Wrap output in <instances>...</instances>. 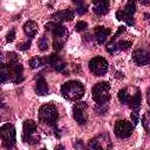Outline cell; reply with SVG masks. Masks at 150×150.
I'll use <instances>...</instances> for the list:
<instances>
[{
    "instance_id": "7c38bea8",
    "label": "cell",
    "mask_w": 150,
    "mask_h": 150,
    "mask_svg": "<svg viewBox=\"0 0 150 150\" xmlns=\"http://www.w3.org/2000/svg\"><path fill=\"white\" fill-rule=\"evenodd\" d=\"M132 60L138 66L150 64V53L144 49H136L132 53Z\"/></svg>"
},
{
    "instance_id": "52a82bcc",
    "label": "cell",
    "mask_w": 150,
    "mask_h": 150,
    "mask_svg": "<svg viewBox=\"0 0 150 150\" xmlns=\"http://www.w3.org/2000/svg\"><path fill=\"white\" fill-rule=\"evenodd\" d=\"M89 70L96 75V76H102L108 71V62L104 57L102 56H95L89 61Z\"/></svg>"
},
{
    "instance_id": "f1b7e54d",
    "label": "cell",
    "mask_w": 150,
    "mask_h": 150,
    "mask_svg": "<svg viewBox=\"0 0 150 150\" xmlns=\"http://www.w3.org/2000/svg\"><path fill=\"white\" fill-rule=\"evenodd\" d=\"M38 45H39V48H40V50H41V52L47 50V49H48V39H47L46 36L40 38V40H39Z\"/></svg>"
},
{
    "instance_id": "8fae6325",
    "label": "cell",
    "mask_w": 150,
    "mask_h": 150,
    "mask_svg": "<svg viewBox=\"0 0 150 150\" xmlns=\"http://www.w3.org/2000/svg\"><path fill=\"white\" fill-rule=\"evenodd\" d=\"M47 63L50 64L55 70L57 71H61L63 74H68V70H67V66L64 63V61L57 55V54H50L47 59H46Z\"/></svg>"
},
{
    "instance_id": "cb8c5ba5",
    "label": "cell",
    "mask_w": 150,
    "mask_h": 150,
    "mask_svg": "<svg viewBox=\"0 0 150 150\" xmlns=\"http://www.w3.org/2000/svg\"><path fill=\"white\" fill-rule=\"evenodd\" d=\"M86 150H103V146L97 139H90L86 146Z\"/></svg>"
},
{
    "instance_id": "d4e9b609",
    "label": "cell",
    "mask_w": 150,
    "mask_h": 150,
    "mask_svg": "<svg viewBox=\"0 0 150 150\" xmlns=\"http://www.w3.org/2000/svg\"><path fill=\"white\" fill-rule=\"evenodd\" d=\"M142 124H143L144 129H145L148 132H150V110H148V111L143 115V117H142Z\"/></svg>"
},
{
    "instance_id": "d6986e66",
    "label": "cell",
    "mask_w": 150,
    "mask_h": 150,
    "mask_svg": "<svg viewBox=\"0 0 150 150\" xmlns=\"http://www.w3.org/2000/svg\"><path fill=\"white\" fill-rule=\"evenodd\" d=\"M116 18H117V20H120V21L127 22L129 26H134V25H135L134 16L130 15V14H128L124 9H118V11L116 12Z\"/></svg>"
},
{
    "instance_id": "484cf974",
    "label": "cell",
    "mask_w": 150,
    "mask_h": 150,
    "mask_svg": "<svg viewBox=\"0 0 150 150\" xmlns=\"http://www.w3.org/2000/svg\"><path fill=\"white\" fill-rule=\"evenodd\" d=\"M64 42H66V40H63V39L54 38V41H53V48H54V50H56V52L61 50L63 48V46H64Z\"/></svg>"
},
{
    "instance_id": "30bf717a",
    "label": "cell",
    "mask_w": 150,
    "mask_h": 150,
    "mask_svg": "<svg viewBox=\"0 0 150 150\" xmlns=\"http://www.w3.org/2000/svg\"><path fill=\"white\" fill-rule=\"evenodd\" d=\"M46 30L50 32L53 34L54 38H57V39H63V40H67L68 38V30L64 26H62L61 23H57V22H47L46 23Z\"/></svg>"
},
{
    "instance_id": "1f68e13d",
    "label": "cell",
    "mask_w": 150,
    "mask_h": 150,
    "mask_svg": "<svg viewBox=\"0 0 150 150\" xmlns=\"http://www.w3.org/2000/svg\"><path fill=\"white\" fill-rule=\"evenodd\" d=\"M130 118H131L132 124H134V125H136V124L139 122V114H138V111H137V110L132 111V112L130 114Z\"/></svg>"
},
{
    "instance_id": "44dd1931",
    "label": "cell",
    "mask_w": 150,
    "mask_h": 150,
    "mask_svg": "<svg viewBox=\"0 0 150 150\" xmlns=\"http://www.w3.org/2000/svg\"><path fill=\"white\" fill-rule=\"evenodd\" d=\"M45 62H47L46 59H42V57H40V56H34V57H32V59L29 60V67H30L32 69L40 68L41 66L45 64Z\"/></svg>"
},
{
    "instance_id": "2e32d148",
    "label": "cell",
    "mask_w": 150,
    "mask_h": 150,
    "mask_svg": "<svg viewBox=\"0 0 150 150\" xmlns=\"http://www.w3.org/2000/svg\"><path fill=\"white\" fill-rule=\"evenodd\" d=\"M35 91L38 95H41V96H45L49 93V88H48V84L45 80V77L42 75H39L36 77V83H35Z\"/></svg>"
},
{
    "instance_id": "ab89813d",
    "label": "cell",
    "mask_w": 150,
    "mask_h": 150,
    "mask_svg": "<svg viewBox=\"0 0 150 150\" xmlns=\"http://www.w3.org/2000/svg\"><path fill=\"white\" fill-rule=\"evenodd\" d=\"M41 150H46V149H41Z\"/></svg>"
},
{
    "instance_id": "603a6c76",
    "label": "cell",
    "mask_w": 150,
    "mask_h": 150,
    "mask_svg": "<svg viewBox=\"0 0 150 150\" xmlns=\"http://www.w3.org/2000/svg\"><path fill=\"white\" fill-rule=\"evenodd\" d=\"M74 4L76 5V13L80 15H83L87 13L88 11V6L84 1H80V0H74Z\"/></svg>"
},
{
    "instance_id": "277c9868",
    "label": "cell",
    "mask_w": 150,
    "mask_h": 150,
    "mask_svg": "<svg viewBox=\"0 0 150 150\" xmlns=\"http://www.w3.org/2000/svg\"><path fill=\"white\" fill-rule=\"evenodd\" d=\"M40 122L47 124L49 127H54L59 118V112L55 105L53 104H43L39 110Z\"/></svg>"
},
{
    "instance_id": "ac0fdd59",
    "label": "cell",
    "mask_w": 150,
    "mask_h": 150,
    "mask_svg": "<svg viewBox=\"0 0 150 150\" xmlns=\"http://www.w3.org/2000/svg\"><path fill=\"white\" fill-rule=\"evenodd\" d=\"M141 103H142V96H141V93L138 89H135V93L132 95H130V100H129V107L134 110H137L139 107H141Z\"/></svg>"
},
{
    "instance_id": "f35d334b",
    "label": "cell",
    "mask_w": 150,
    "mask_h": 150,
    "mask_svg": "<svg viewBox=\"0 0 150 150\" xmlns=\"http://www.w3.org/2000/svg\"><path fill=\"white\" fill-rule=\"evenodd\" d=\"M141 4H142V5H149L150 1H141Z\"/></svg>"
},
{
    "instance_id": "ba28073f",
    "label": "cell",
    "mask_w": 150,
    "mask_h": 150,
    "mask_svg": "<svg viewBox=\"0 0 150 150\" xmlns=\"http://www.w3.org/2000/svg\"><path fill=\"white\" fill-rule=\"evenodd\" d=\"M73 116L79 124H86L88 121V105L83 101H79L73 105Z\"/></svg>"
},
{
    "instance_id": "7402d4cb",
    "label": "cell",
    "mask_w": 150,
    "mask_h": 150,
    "mask_svg": "<svg viewBox=\"0 0 150 150\" xmlns=\"http://www.w3.org/2000/svg\"><path fill=\"white\" fill-rule=\"evenodd\" d=\"M118 100L121 103L123 104H128L129 103V100H130V94H129V90L127 88H123L118 91Z\"/></svg>"
},
{
    "instance_id": "4316f807",
    "label": "cell",
    "mask_w": 150,
    "mask_h": 150,
    "mask_svg": "<svg viewBox=\"0 0 150 150\" xmlns=\"http://www.w3.org/2000/svg\"><path fill=\"white\" fill-rule=\"evenodd\" d=\"M118 50H120V48H118V42L111 40V41L107 45V52H108V53L114 54V53H116V52H118Z\"/></svg>"
},
{
    "instance_id": "ffe728a7",
    "label": "cell",
    "mask_w": 150,
    "mask_h": 150,
    "mask_svg": "<svg viewBox=\"0 0 150 150\" xmlns=\"http://www.w3.org/2000/svg\"><path fill=\"white\" fill-rule=\"evenodd\" d=\"M5 59L7 60V63H8V64L19 62V56H18V54L14 53V52H9V53H7L6 56H5V54H2V55H1V62H4Z\"/></svg>"
},
{
    "instance_id": "e575fe53",
    "label": "cell",
    "mask_w": 150,
    "mask_h": 150,
    "mask_svg": "<svg viewBox=\"0 0 150 150\" xmlns=\"http://www.w3.org/2000/svg\"><path fill=\"white\" fill-rule=\"evenodd\" d=\"M125 32V27L124 26H121V27H118V29H117V32L115 33V35L112 36V41H116V39H117V36L118 35H121L122 33H124Z\"/></svg>"
},
{
    "instance_id": "5bb4252c",
    "label": "cell",
    "mask_w": 150,
    "mask_h": 150,
    "mask_svg": "<svg viewBox=\"0 0 150 150\" xmlns=\"http://www.w3.org/2000/svg\"><path fill=\"white\" fill-rule=\"evenodd\" d=\"M93 11L96 15H105L109 12V2L105 0H96L93 4Z\"/></svg>"
},
{
    "instance_id": "74e56055",
    "label": "cell",
    "mask_w": 150,
    "mask_h": 150,
    "mask_svg": "<svg viewBox=\"0 0 150 150\" xmlns=\"http://www.w3.org/2000/svg\"><path fill=\"white\" fill-rule=\"evenodd\" d=\"M55 150H64V146H63V145H61V144H59V145H56V146H55Z\"/></svg>"
},
{
    "instance_id": "83f0119b",
    "label": "cell",
    "mask_w": 150,
    "mask_h": 150,
    "mask_svg": "<svg viewBox=\"0 0 150 150\" xmlns=\"http://www.w3.org/2000/svg\"><path fill=\"white\" fill-rule=\"evenodd\" d=\"M124 11H125L128 14L134 15V13L136 12V4H135L134 1H128L127 5H125V7H124Z\"/></svg>"
},
{
    "instance_id": "9c48e42d",
    "label": "cell",
    "mask_w": 150,
    "mask_h": 150,
    "mask_svg": "<svg viewBox=\"0 0 150 150\" xmlns=\"http://www.w3.org/2000/svg\"><path fill=\"white\" fill-rule=\"evenodd\" d=\"M134 131V124L127 120H120L116 122L114 132L118 138H128L132 135Z\"/></svg>"
},
{
    "instance_id": "6da1fadb",
    "label": "cell",
    "mask_w": 150,
    "mask_h": 150,
    "mask_svg": "<svg viewBox=\"0 0 150 150\" xmlns=\"http://www.w3.org/2000/svg\"><path fill=\"white\" fill-rule=\"evenodd\" d=\"M23 68L22 64L16 62V63H5L1 64L0 69V81L1 83H5L7 81H11L13 83H21L23 81V75H22Z\"/></svg>"
},
{
    "instance_id": "7a4b0ae2",
    "label": "cell",
    "mask_w": 150,
    "mask_h": 150,
    "mask_svg": "<svg viewBox=\"0 0 150 150\" xmlns=\"http://www.w3.org/2000/svg\"><path fill=\"white\" fill-rule=\"evenodd\" d=\"M61 94L67 100L77 101L84 95V87L80 81H67L61 87Z\"/></svg>"
},
{
    "instance_id": "4fadbf2b",
    "label": "cell",
    "mask_w": 150,
    "mask_h": 150,
    "mask_svg": "<svg viewBox=\"0 0 150 150\" xmlns=\"http://www.w3.org/2000/svg\"><path fill=\"white\" fill-rule=\"evenodd\" d=\"M74 18V12L70 8L67 9H62L59 12H55L52 14V19L54 20V22H63V21H70Z\"/></svg>"
},
{
    "instance_id": "9a60e30c",
    "label": "cell",
    "mask_w": 150,
    "mask_h": 150,
    "mask_svg": "<svg viewBox=\"0 0 150 150\" xmlns=\"http://www.w3.org/2000/svg\"><path fill=\"white\" fill-rule=\"evenodd\" d=\"M110 33H111V30L109 28H107V27H103V26L95 27V39H96L97 43L103 45Z\"/></svg>"
},
{
    "instance_id": "836d02e7",
    "label": "cell",
    "mask_w": 150,
    "mask_h": 150,
    "mask_svg": "<svg viewBox=\"0 0 150 150\" xmlns=\"http://www.w3.org/2000/svg\"><path fill=\"white\" fill-rule=\"evenodd\" d=\"M29 47H30V40H26L25 42H21L18 45V48L20 50H27Z\"/></svg>"
},
{
    "instance_id": "d590c367",
    "label": "cell",
    "mask_w": 150,
    "mask_h": 150,
    "mask_svg": "<svg viewBox=\"0 0 150 150\" xmlns=\"http://www.w3.org/2000/svg\"><path fill=\"white\" fill-rule=\"evenodd\" d=\"M74 146H75V149L76 150H86V148H84V145H83V143H82V141H76L75 143H74Z\"/></svg>"
},
{
    "instance_id": "8d00e7d4",
    "label": "cell",
    "mask_w": 150,
    "mask_h": 150,
    "mask_svg": "<svg viewBox=\"0 0 150 150\" xmlns=\"http://www.w3.org/2000/svg\"><path fill=\"white\" fill-rule=\"evenodd\" d=\"M146 98H148V103H149V105H150V87H149L148 90H146Z\"/></svg>"
},
{
    "instance_id": "f546056e",
    "label": "cell",
    "mask_w": 150,
    "mask_h": 150,
    "mask_svg": "<svg viewBox=\"0 0 150 150\" xmlns=\"http://www.w3.org/2000/svg\"><path fill=\"white\" fill-rule=\"evenodd\" d=\"M131 41H129V40H122V41H120L118 42V48H120V50H127V49H129L130 47H131Z\"/></svg>"
},
{
    "instance_id": "e0dca14e",
    "label": "cell",
    "mask_w": 150,
    "mask_h": 150,
    "mask_svg": "<svg viewBox=\"0 0 150 150\" xmlns=\"http://www.w3.org/2000/svg\"><path fill=\"white\" fill-rule=\"evenodd\" d=\"M39 30V26L35 21H26L23 23V32L28 38H34Z\"/></svg>"
},
{
    "instance_id": "d6a6232c",
    "label": "cell",
    "mask_w": 150,
    "mask_h": 150,
    "mask_svg": "<svg viewBox=\"0 0 150 150\" xmlns=\"http://www.w3.org/2000/svg\"><path fill=\"white\" fill-rule=\"evenodd\" d=\"M14 39H15V29L12 28V29L7 33V35H6V41H7V42H13Z\"/></svg>"
},
{
    "instance_id": "4dcf8cb0",
    "label": "cell",
    "mask_w": 150,
    "mask_h": 150,
    "mask_svg": "<svg viewBox=\"0 0 150 150\" xmlns=\"http://www.w3.org/2000/svg\"><path fill=\"white\" fill-rule=\"evenodd\" d=\"M88 27V23L86 21H79L76 25H75V29L76 32H82V30H86Z\"/></svg>"
},
{
    "instance_id": "3957f363",
    "label": "cell",
    "mask_w": 150,
    "mask_h": 150,
    "mask_svg": "<svg viewBox=\"0 0 150 150\" xmlns=\"http://www.w3.org/2000/svg\"><path fill=\"white\" fill-rule=\"evenodd\" d=\"M91 93L96 104H105L110 100V84L108 82H98L93 87Z\"/></svg>"
},
{
    "instance_id": "8992f818",
    "label": "cell",
    "mask_w": 150,
    "mask_h": 150,
    "mask_svg": "<svg viewBox=\"0 0 150 150\" xmlns=\"http://www.w3.org/2000/svg\"><path fill=\"white\" fill-rule=\"evenodd\" d=\"M0 134L2 138V145L6 149H12L16 142V132L13 124L6 123L0 128Z\"/></svg>"
},
{
    "instance_id": "5b68a950",
    "label": "cell",
    "mask_w": 150,
    "mask_h": 150,
    "mask_svg": "<svg viewBox=\"0 0 150 150\" xmlns=\"http://www.w3.org/2000/svg\"><path fill=\"white\" fill-rule=\"evenodd\" d=\"M22 138L28 144H38L39 143V135L36 134V123L33 120H27L23 122L22 127Z\"/></svg>"
}]
</instances>
